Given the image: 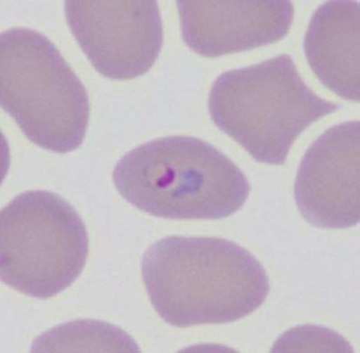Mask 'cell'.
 Returning <instances> with one entry per match:
<instances>
[{
    "instance_id": "3",
    "label": "cell",
    "mask_w": 360,
    "mask_h": 353,
    "mask_svg": "<svg viewBox=\"0 0 360 353\" xmlns=\"http://www.w3.org/2000/svg\"><path fill=\"white\" fill-rule=\"evenodd\" d=\"M208 107L214 124L255 160L283 165L299 136L340 105L317 96L291 56L281 54L220 75Z\"/></svg>"
},
{
    "instance_id": "7",
    "label": "cell",
    "mask_w": 360,
    "mask_h": 353,
    "mask_svg": "<svg viewBox=\"0 0 360 353\" xmlns=\"http://www.w3.org/2000/svg\"><path fill=\"white\" fill-rule=\"evenodd\" d=\"M299 212L312 226L348 229L360 220V123L330 127L307 148L295 178Z\"/></svg>"
},
{
    "instance_id": "2",
    "label": "cell",
    "mask_w": 360,
    "mask_h": 353,
    "mask_svg": "<svg viewBox=\"0 0 360 353\" xmlns=\"http://www.w3.org/2000/svg\"><path fill=\"white\" fill-rule=\"evenodd\" d=\"M113 181L125 201L172 220H219L249 198L237 165L205 141L169 136L139 146L118 161Z\"/></svg>"
},
{
    "instance_id": "4",
    "label": "cell",
    "mask_w": 360,
    "mask_h": 353,
    "mask_svg": "<svg viewBox=\"0 0 360 353\" xmlns=\"http://www.w3.org/2000/svg\"><path fill=\"white\" fill-rule=\"evenodd\" d=\"M0 103L39 147L66 154L82 146L89 96L53 42L37 30L0 35Z\"/></svg>"
},
{
    "instance_id": "6",
    "label": "cell",
    "mask_w": 360,
    "mask_h": 353,
    "mask_svg": "<svg viewBox=\"0 0 360 353\" xmlns=\"http://www.w3.org/2000/svg\"><path fill=\"white\" fill-rule=\"evenodd\" d=\"M69 28L95 70L113 81L147 74L164 44L154 0H68Z\"/></svg>"
},
{
    "instance_id": "5",
    "label": "cell",
    "mask_w": 360,
    "mask_h": 353,
    "mask_svg": "<svg viewBox=\"0 0 360 353\" xmlns=\"http://www.w3.org/2000/svg\"><path fill=\"white\" fill-rule=\"evenodd\" d=\"M89 254L86 225L57 193L27 191L0 214V276L16 291L49 300L81 276Z\"/></svg>"
},
{
    "instance_id": "1",
    "label": "cell",
    "mask_w": 360,
    "mask_h": 353,
    "mask_svg": "<svg viewBox=\"0 0 360 353\" xmlns=\"http://www.w3.org/2000/svg\"><path fill=\"white\" fill-rule=\"evenodd\" d=\"M141 269L155 312L178 328L242 320L270 292L259 261L224 238L160 239L144 252Z\"/></svg>"
},
{
    "instance_id": "8",
    "label": "cell",
    "mask_w": 360,
    "mask_h": 353,
    "mask_svg": "<svg viewBox=\"0 0 360 353\" xmlns=\"http://www.w3.org/2000/svg\"><path fill=\"white\" fill-rule=\"evenodd\" d=\"M176 8L185 44L208 58L280 41L295 18L287 0H178Z\"/></svg>"
},
{
    "instance_id": "9",
    "label": "cell",
    "mask_w": 360,
    "mask_h": 353,
    "mask_svg": "<svg viewBox=\"0 0 360 353\" xmlns=\"http://www.w3.org/2000/svg\"><path fill=\"white\" fill-rule=\"evenodd\" d=\"M304 52L314 74L328 89L359 103V1L333 0L321 5L309 23Z\"/></svg>"
}]
</instances>
